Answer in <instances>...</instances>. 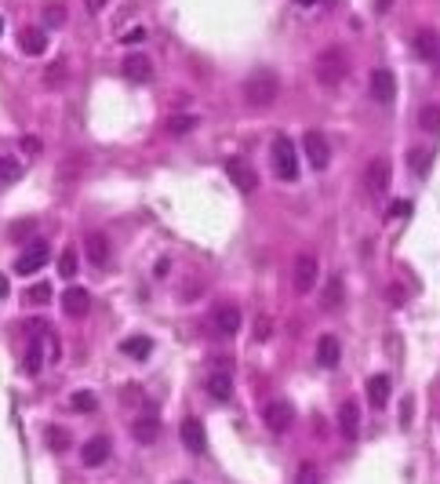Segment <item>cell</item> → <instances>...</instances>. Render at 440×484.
I'll return each mask as SVG.
<instances>
[{"mask_svg":"<svg viewBox=\"0 0 440 484\" xmlns=\"http://www.w3.org/2000/svg\"><path fill=\"white\" fill-rule=\"evenodd\" d=\"M404 426H411V401H404V419H400Z\"/></svg>","mask_w":440,"mask_h":484,"instance_id":"obj_42","label":"cell"},{"mask_svg":"<svg viewBox=\"0 0 440 484\" xmlns=\"http://www.w3.org/2000/svg\"><path fill=\"white\" fill-rule=\"evenodd\" d=\"M215 328L218 331H222V335H237V331H240V310H237V306H218V310H215Z\"/></svg>","mask_w":440,"mask_h":484,"instance_id":"obj_19","label":"cell"},{"mask_svg":"<svg viewBox=\"0 0 440 484\" xmlns=\"http://www.w3.org/2000/svg\"><path fill=\"white\" fill-rule=\"evenodd\" d=\"M44 262H48V244L44 240H30L25 251L15 259V273H36Z\"/></svg>","mask_w":440,"mask_h":484,"instance_id":"obj_11","label":"cell"},{"mask_svg":"<svg viewBox=\"0 0 440 484\" xmlns=\"http://www.w3.org/2000/svg\"><path fill=\"white\" fill-rule=\"evenodd\" d=\"M419 124H422V131L440 135V106H422L419 109Z\"/></svg>","mask_w":440,"mask_h":484,"instance_id":"obj_28","label":"cell"},{"mask_svg":"<svg viewBox=\"0 0 440 484\" xmlns=\"http://www.w3.org/2000/svg\"><path fill=\"white\" fill-rule=\"evenodd\" d=\"M106 459H109V441H106V437H92V441L81 448V463H84V466H102Z\"/></svg>","mask_w":440,"mask_h":484,"instance_id":"obj_18","label":"cell"},{"mask_svg":"<svg viewBox=\"0 0 440 484\" xmlns=\"http://www.w3.org/2000/svg\"><path fill=\"white\" fill-rule=\"evenodd\" d=\"M124 76L127 81H138V84H149L153 81V62L146 55H132V59H124Z\"/></svg>","mask_w":440,"mask_h":484,"instance_id":"obj_16","label":"cell"},{"mask_svg":"<svg viewBox=\"0 0 440 484\" xmlns=\"http://www.w3.org/2000/svg\"><path fill=\"white\" fill-rule=\"evenodd\" d=\"M339 302H342V280H339V277H331V280H328V288H324V302H320V306H324V310H335Z\"/></svg>","mask_w":440,"mask_h":484,"instance_id":"obj_29","label":"cell"},{"mask_svg":"<svg viewBox=\"0 0 440 484\" xmlns=\"http://www.w3.org/2000/svg\"><path fill=\"white\" fill-rule=\"evenodd\" d=\"M48 299H51V284H48V280H44V284H33V288H30V302L41 306V302H48Z\"/></svg>","mask_w":440,"mask_h":484,"instance_id":"obj_36","label":"cell"},{"mask_svg":"<svg viewBox=\"0 0 440 484\" xmlns=\"http://www.w3.org/2000/svg\"><path fill=\"white\" fill-rule=\"evenodd\" d=\"M226 175H229V182L240 189V193H251V189L258 186V175L255 168L244 157H226Z\"/></svg>","mask_w":440,"mask_h":484,"instance_id":"obj_6","label":"cell"},{"mask_svg":"<svg viewBox=\"0 0 440 484\" xmlns=\"http://www.w3.org/2000/svg\"><path fill=\"white\" fill-rule=\"evenodd\" d=\"M317 273H320L317 255L302 251L299 259H295V291H299V295H309V288L317 284Z\"/></svg>","mask_w":440,"mask_h":484,"instance_id":"obj_7","label":"cell"},{"mask_svg":"<svg viewBox=\"0 0 440 484\" xmlns=\"http://www.w3.org/2000/svg\"><path fill=\"white\" fill-rule=\"evenodd\" d=\"M193 127H197V117H189V113L164 120V131H167V135H186V131H193Z\"/></svg>","mask_w":440,"mask_h":484,"instance_id":"obj_27","label":"cell"},{"mask_svg":"<svg viewBox=\"0 0 440 484\" xmlns=\"http://www.w3.org/2000/svg\"><path fill=\"white\" fill-rule=\"evenodd\" d=\"M295 4H299V8H313L317 0H295Z\"/></svg>","mask_w":440,"mask_h":484,"instance_id":"obj_44","label":"cell"},{"mask_svg":"<svg viewBox=\"0 0 440 484\" xmlns=\"http://www.w3.org/2000/svg\"><path fill=\"white\" fill-rule=\"evenodd\" d=\"M390 390H393L390 375H371V379H368V401H371V408H386V401H390Z\"/></svg>","mask_w":440,"mask_h":484,"instance_id":"obj_20","label":"cell"},{"mask_svg":"<svg viewBox=\"0 0 440 484\" xmlns=\"http://www.w3.org/2000/svg\"><path fill=\"white\" fill-rule=\"evenodd\" d=\"M430 157H433V153H426V149H411V171L426 175V171H430Z\"/></svg>","mask_w":440,"mask_h":484,"instance_id":"obj_34","label":"cell"},{"mask_svg":"<svg viewBox=\"0 0 440 484\" xmlns=\"http://www.w3.org/2000/svg\"><path fill=\"white\" fill-rule=\"evenodd\" d=\"M371 98L382 102V106H390V102L397 98V76H393V70L379 66L371 73Z\"/></svg>","mask_w":440,"mask_h":484,"instance_id":"obj_9","label":"cell"},{"mask_svg":"<svg viewBox=\"0 0 440 484\" xmlns=\"http://www.w3.org/2000/svg\"><path fill=\"white\" fill-rule=\"evenodd\" d=\"M0 30H4V22H0Z\"/></svg>","mask_w":440,"mask_h":484,"instance_id":"obj_45","label":"cell"},{"mask_svg":"<svg viewBox=\"0 0 440 484\" xmlns=\"http://www.w3.org/2000/svg\"><path fill=\"white\" fill-rule=\"evenodd\" d=\"M44 22L51 25V30H59V25H66V8H59V4H55V8H48V11H44Z\"/></svg>","mask_w":440,"mask_h":484,"instance_id":"obj_35","label":"cell"},{"mask_svg":"<svg viewBox=\"0 0 440 484\" xmlns=\"http://www.w3.org/2000/svg\"><path fill=\"white\" fill-rule=\"evenodd\" d=\"M132 433H135V441H138V444H153V441L160 437V419L153 415V412L138 415L135 423H132Z\"/></svg>","mask_w":440,"mask_h":484,"instance_id":"obj_14","label":"cell"},{"mask_svg":"<svg viewBox=\"0 0 440 484\" xmlns=\"http://www.w3.org/2000/svg\"><path fill=\"white\" fill-rule=\"evenodd\" d=\"M73 408H76V412H95L98 401H95L92 390H81V393H73Z\"/></svg>","mask_w":440,"mask_h":484,"instance_id":"obj_33","label":"cell"},{"mask_svg":"<svg viewBox=\"0 0 440 484\" xmlns=\"http://www.w3.org/2000/svg\"><path fill=\"white\" fill-rule=\"evenodd\" d=\"M70 81V66H66V62H51V66H48V73H44V84L48 87H62V84H66Z\"/></svg>","mask_w":440,"mask_h":484,"instance_id":"obj_26","label":"cell"},{"mask_svg":"<svg viewBox=\"0 0 440 484\" xmlns=\"http://www.w3.org/2000/svg\"><path fill=\"white\" fill-rule=\"evenodd\" d=\"M109 0H87V11H106Z\"/></svg>","mask_w":440,"mask_h":484,"instance_id":"obj_41","label":"cell"},{"mask_svg":"<svg viewBox=\"0 0 440 484\" xmlns=\"http://www.w3.org/2000/svg\"><path fill=\"white\" fill-rule=\"evenodd\" d=\"M208 393L215 401H229L233 397V379H229V372H215V375H208Z\"/></svg>","mask_w":440,"mask_h":484,"instance_id":"obj_22","label":"cell"},{"mask_svg":"<svg viewBox=\"0 0 440 484\" xmlns=\"http://www.w3.org/2000/svg\"><path fill=\"white\" fill-rule=\"evenodd\" d=\"M269 153H273V171H277V178H284V182L299 178V157H295V143H291L288 135H277L273 146H269Z\"/></svg>","mask_w":440,"mask_h":484,"instance_id":"obj_3","label":"cell"},{"mask_svg":"<svg viewBox=\"0 0 440 484\" xmlns=\"http://www.w3.org/2000/svg\"><path fill=\"white\" fill-rule=\"evenodd\" d=\"M44 441H48V448L51 452H66V448H73V437L62 426H48L44 430Z\"/></svg>","mask_w":440,"mask_h":484,"instance_id":"obj_24","label":"cell"},{"mask_svg":"<svg viewBox=\"0 0 440 484\" xmlns=\"http://www.w3.org/2000/svg\"><path fill=\"white\" fill-rule=\"evenodd\" d=\"M295 484H320V481H317V470H313V466H302V470H299V481H295Z\"/></svg>","mask_w":440,"mask_h":484,"instance_id":"obj_39","label":"cell"},{"mask_svg":"<svg viewBox=\"0 0 440 484\" xmlns=\"http://www.w3.org/2000/svg\"><path fill=\"white\" fill-rule=\"evenodd\" d=\"M346 66H349V62H346V55L339 48H324L317 55V62H313V76L324 87H339L346 81Z\"/></svg>","mask_w":440,"mask_h":484,"instance_id":"obj_2","label":"cell"},{"mask_svg":"<svg viewBox=\"0 0 440 484\" xmlns=\"http://www.w3.org/2000/svg\"><path fill=\"white\" fill-rule=\"evenodd\" d=\"M59 273L66 277V280L76 277V251H73V248H66V251L59 255Z\"/></svg>","mask_w":440,"mask_h":484,"instance_id":"obj_32","label":"cell"},{"mask_svg":"<svg viewBox=\"0 0 440 484\" xmlns=\"http://www.w3.org/2000/svg\"><path fill=\"white\" fill-rule=\"evenodd\" d=\"M339 430L346 441H357V433H360V404L357 401H346L339 408Z\"/></svg>","mask_w":440,"mask_h":484,"instance_id":"obj_12","label":"cell"},{"mask_svg":"<svg viewBox=\"0 0 440 484\" xmlns=\"http://www.w3.org/2000/svg\"><path fill=\"white\" fill-rule=\"evenodd\" d=\"M19 44H22L25 55H44V48H48V33H44V30H22Z\"/></svg>","mask_w":440,"mask_h":484,"instance_id":"obj_23","label":"cell"},{"mask_svg":"<svg viewBox=\"0 0 440 484\" xmlns=\"http://www.w3.org/2000/svg\"><path fill=\"white\" fill-rule=\"evenodd\" d=\"M121 41L135 48V44H142V41H146V30H142V25H135V30H127V33L121 36Z\"/></svg>","mask_w":440,"mask_h":484,"instance_id":"obj_37","label":"cell"},{"mask_svg":"<svg viewBox=\"0 0 440 484\" xmlns=\"http://www.w3.org/2000/svg\"><path fill=\"white\" fill-rule=\"evenodd\" d=\"M25 375H41V368H44V346H41V339H33V346L25 350Z\"/></svg>","mask_w":440,"mask_h":484,"instance_id":"obj_25","label":"cell"},{"mask_svg":"<svg viewBox=\"0 0 440 484\" xmlns=\"http://www.w3.org/2000/svg\"><path fill=\"white\" fill-rule=\"evenodd\" d=\"M62 310L70 317H84L92 310V295H87L84 288H66V295H62Z\"/></svg>","mask_w":440,"mask_h":484,"instance_id":"obj_17","label":"cell"},{"mask_svg":"<svg viewBox=\"0 0 440 484\" xmlns=\"http://www.w3.org/2000/svg\"><path fill=\"white\" fill-rule=\"evenodd\" d=\"M302 149H306V157H309V164H313L317 171H324L328 164H331V146H328V138L320 135V131H306Z\"/></svg>","mask_w":440,"mask_h":484,"instance_id":"obj_8","label":"cell"},{"mask_svg":"<svg viewBox=\"0 0 440 484\" xmlns=\"http://www.w3.org/2000/svg\"><path fill=\"white\" fill-rule=\"evenodd\" d=\"M317 361H320V368H339V361H342L339 339H335V335H320L317 339Z\"/></svg>","mask_w":440,"mask_h":484,"instance_id":"obj_15","label":"cell"},{"mask_svg":"<svg viewBox=\"0 0 440 484\" xmlns=\"http://www.w3.org/2000/svg\"><path fill=\"white\" fill-rule=\"evenodd\" d=\"M178 437H182V448L193 452V455H204L208 452V430H204L200 419H182V426H178Z\"/></svg>","mask_w":440,"mask_h":484,"instance_id":"obj_5","label":"cell"},{"mask_svg":"<svg viewBox=\"0 0 440 484\" xmlns=\"http://www.w3.org/2000/svg\"><path fill=\"white\" fill-rule=\"evenodd\" d=\"M4 295H8V280L0 277V299H4Z\"/></svg>","mask_w":440,"mask_h":484,"instance_id":"obj_43","label":"cell"},{"mask_svg":"<svg viewBox=\"0 0 440 484\" xmlns=\"http://www.w3.org/2000/svg\"><path fill=\"white\" fill-rule=\"evenodd\" d=\"M280 95V76L273 70H251V76L244 81V102L248 106H273V98Z\"/></svg>","mask_w":440,"mask_h":484,"instance_id":"obj_1","label":"cell"},{"mask_svg":"<svg viewBox=\"0 0 440 484\" xmlns=\"http://www.w3.org/2000/svg\"><path fill=\"white\" fill-rule=\"evenodd\" d=\"M19 175H22V164H19V160H11V157H0V186L15 182Z\"/></svg>","mask_w":440,"mask_h":484,"instance_id":"obj_30","label":"cell"},{"mask_svg":"<svg viewBox=\"0 0 440 484\" xmlns=\"http://www.w3.org/2000/svg\"><path fill=\"white\" fill-rule=\"evenodd\" d=\"M121 353H124V357H135V361H146V357L153 353V339H146V335H132V339H124V342H121Z\"/></svg>","mask_w":440,"mask_h":484,"instance_id":"obj_21","label":"cell"},{"mask_svg":"<svg viewBox=\"0 0 440 484\" xmlns=\"http://www.w3.org/2000/svg\"><path fill=\"white\" fill-rule=\"evenodd\" d=\"M390 178H393V164H390V157H375V160L368 164V171H364L368 193H371V197H382L386 189H390Z\"/></svg>","mask_w":440,"mask_h":484,"instance_id":"obj_4","label":"cell"},{"mask_svg":"<svg viewBox=\"0 0 440 484\" xmlns=\"http://www.w3.org/2000/svg\"><path fill=\"white\" fill-rule=\"evenodd\" d=\"M408 211H411V200H393L390 204V219H404Z\"/></svg>","mask_w":440,"mask_h":484,"instance_id":"obj_38","label":"cell"},{"mask_svg":"<svg viewBox=\"0 0 440 484\" xmlns=\"http://www.w3.org/2000/svg\"><path fill=\"white\" fill-rule=\"evenodd\" d=\"M415 51H419L422 59H433V55H437V36H433L430 30H422V33L415 36Z\"/></svg>","mask_w":440,"mask_h":484,"instance_id":"obj_31","label":"cell"},{"mask_svg":"<svg viewBox=\"0 0 440 484\" xmlns=\"http://www.w3.org/2000/svg\"><path fill=\"white\" fill-rule=\"evenodd\" d=\"M262 419H266V426L273 433H284V430H291V423H295V408L288 401H269Z\"/></svg>","mask_w":440,"mask_h":484,"instance_id":"obj_10","label":"cell"},{"mask_svg":"<svg viewBox=\"0 0 440 484\" xmlns=\"http://www.w3.org/2000/svg\"><path fill=\"white\" fill-rule=\"evenodd\" d=\"M393 8V0H375V15H386Z\"/></svg>","mask_w":440,"mask_h":484,"instance_id":"obj_40","label":"cell"},{"mask_svg":"<svg viewBox=\"0 0 440 484\" xmlns=\"http://www.w3.org/2000/svg\"><path fill=\"white\" fill-rule=\"evenodd\" d=\"M84 251H87V259H92V266H106L109 262V237L106 233H87V240H84Z\"/></svg>","mask_w":440,"mask_h":484,"instance_id":"obj_13","label":"cell"}]
</instances>
